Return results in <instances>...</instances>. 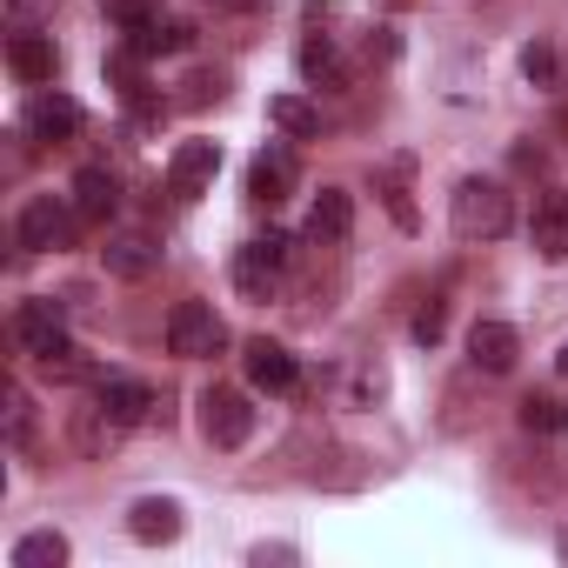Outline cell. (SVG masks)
<instances>
[{
	"instance_id": "obj_7",
	"label": "cell",
	"mask_w": 568,
	"mask_h": 568,
	"mask_svg": "<svg viewBox=\"0 0 568 568\" xmlns=\"http://www.w3.org/2000/svg\"><path fill=\"white\" fill-rule=\"evenodd\" d=\"M295 181H302V161H295V148H281V141H267V148L247 161V201H254V207L288 201Z\"/></svg>"
},
{
	"instance_id": "obj_20",
	"label": "cell",
	"mask_w": 568,
	"mask_h": 568,
	"mask_svg": "<svg viewBox=\"0 0 568 568\" xmlns=\"http://www.w3.org/2000/svg\"><path fill=\"white\" fill-rule=\"evenodd\" d=\"M128 535L148 541V548L174 541V535H181V501H168V495H141V501L128 508Z\"/></svg>"
},
{
	"instance_id": "obj_10",
	"label": "cell",
	"mask_w": 568,
	"mask_h": 568,
	"mask_svg": "<svg viewBox=\"0 0 568 568\" xmlns=\"http://www.w3.org/2000/svg\"><path fill=\"white\" fill-rule=\"evenodd\" d=\"M214 174H221V141H181L168 154V194H181V201L207 194Z\"/></svg>"
},
{
	"instance_id": "obj_28",
	"label": "cell",
	"mask_w": 568,
	"mask_h": 568,
	"mask_svg": "<svg viewBox=\"0 0 568 568\" xmlns=\"http://www.w3.org/2000/svg\"><path fill=\"white\" fill-rule=\"evenodd\" d=\"M221 94H227V74H221V68H194V74L181 81L174 101H181V108H214Z\"/></svg>"
},
{
	"instance_id": "obj_13",
	"label": "cell",
	"mask_w": 568,
	"mask_h": 568,
	"mask_svg": "<svg viewBox=\"0 0 568 568\" xmlns=\"http://www.w3.org/2000/svg\"><path fill=\"white\" fill-rule=\"evenodd\" d=\"M515 355H521V335H515L508 322H475V328H468V368H475V375H508Z\"/></svg>"
},
{
	"instance_id": "obj_31",
	"label": "cell",
	"mask_w": 568,
	"mask_h": 568,
	"mask_svg": "<svg viewBox=\"0 0 568 568\" xmlns=\"http://www.w3.org/2000/svg\"><path fill=\"white\" fill-rule=\"evenodd\" d=\"M201 8H214V14H261L267 0H201Z\"/></svg>"
},
{
	"instance_id": "obj_21",
	"label": "cell",
	"mask_w": 568,
	"mask_h": 568,
	"mask_svg": "<svg viewBox=\"0 0 568 568\" xmlns=\"http://www.w3.org/2000/svg\"><path fill=\"white\" fill-rule=\"evenodd\" d=\"M74 207H81V221H108L121 207V181L108 168H81L74 174Z\"/></svg>"
},
{
	"instance_id": "obj_34",
	"label": "cell",
	"mask_w": 568,
	"mask_h": 568,
	"mask_svg": "<svg viewBox=\"0 0 568 568\" xmlns=\"http://www.w3.org/2000/svg\"><path fill=\"white\" fill-rule=\"evenodd\" d=\"M375 8H415V0H375Z\"/></svg>"
},
{
	"instance_id": "obj_33",
	"label": "cell",
	"mask_w": 568,
	"mask_h": 568,
	"mask_svg": "<svg viewBox=\"0 0 568 568\" xmlns=\"http://www.w3.org/2000/svg\"><path fill=\"white\" fill-rule=\"evenodd\" d=\"M555 375H568V342H561V355H555Z\"/></svg>"
},
{
	"instance_id": "obj_16",
	"label": "cell",
	"mask_w": 568,
	"mask_h": 568,
	"mask_svg": "<svg viewBox=\"0 0 568 568\" xmlns=\"http://www.w3.org/2000/svg\"><path fill=\"white\" fill-rule=\"evenodd\" d=\"M68 435H74V448L88 455V462H108L114 448H121V435H128V422H114L101 402H88V408H74V422H68Z\"/></svg>"
},
{
	"instance_id": "obj_6",
	"label": "cell",
	"mask_w": 568,
	"mask_h": 568,
	"mask_svg": "<svg viewBox=\"0 0 568 568\" xmlns=\"http://www.w3.org/2000/svg\"><path fill=\"white\" fill-rule=\"evenodd\" d=\"M201 435H207V448H241L247 435H254V408H247V395L241 388H201Z\"/></svg>"
},
{
	"instance_id": "obj_18",
	"label": "cell",
	"mask_w": 568,
	"mask_h": 568,
	"mask_svg": "<svg viewBox=\"0 0 568 568\" xmlns=\"http://www.w3.org/2000/svg\"><path fill=\"white\" fill-rule=\"evenodd\" d=\"M348 227H355V201H348V187H322L315 207H308V241H315V247H342Z\"/></svg>"
},
{
	"instance_id": "obj_35",
	"label": "cell",
	"mask_w": 568,
	"mask_h": 568,
	"mask_svg": "<svg viewBox=\"0 0 568 568\" xmlns=\"http://www.w3.org/2000/svg\"><path fill=\"white\" fill-rule=\"evenodd\" d=\"M561 555H568V535H561Z\"/></svg>"
},
{
	"instance_id": "obj_5",
	"label": "cell",
	"mask_w": 568,
	"mask_h": 568,
	"mask_svg": "<svg viewBox=\"0 0 568 568\" xmlns=\"http://www.w3.org/2000/svg\"><path fill=\"white\" fill-rule=\"evenodd\" d=\"M221 348H227V322H221L207 302H174V315H168V355L207 362V355H221Z\"/></svg>"
},
{
	"instance_id": "obj_14",
	"label": "cell",
	"mask_w": 568,
	"mask_h": 568,
	"mask_svg": "<svg viewBox=\"0 0 568 568\" xmlns=\"http://www.w3.org/2000/svg\"><path fill=\"white\" fill-rule=\"evenodd\" d=\"M302 74H308V88H348L355 81V68H348V54L335 48V34H322V28H308V41H302Z\"/></svg>"
},
{
	"instance_id": "obj_25",
	"label": "cell",
	"mask_w": 568,
	"mask_h": 568,
	"mask_svg": "<svg viewBox=\"0 0 568 568\" xmlns=\"http://www.w3.org/2000/svg\"><path fill=\"white\" fill-rule=\"evenodd\" d=\"M68 561V535L61 528H34L14 541V568H61Z\"/></svg>"
},
{
	"instance_id": "obj_26",
	"label": "cell",
	"mask_w": 568,
	"mask_h": 568,
	"mask_svg": "<svg viewBox=\"0 0 568 568\" xmlns=\"http://www.w3.org/2000/svg\"><path fill=\"white\" fill-rule=\"evenodd\" d=\"M521 81L541 88V94H561V54H555L548 41H528V48H521Z\"/></svg>"
},
{
	"instance_id": "obj_32",
	"label": "cell",
	"mask_w": 568,
	"mask_h": 568,
	"mask_svg": "<svg viewBox=\"0 0 568 568\" xmlns=\"http://www.w3.org/2000/svg\"><path fill=\"white\" fill-rule=\"evenodd\" d=\"M515 168H528V174H541V168H548V154H541V148H528V141H521V148H515Z\"/></svg>"
},
{
	"instance_id": "obj_29",
	"label": "cell",
	"mask_w": 568,
	"mask_h": 568,
	"mask_svg": "<svg viewBox=\"0 0 568 568\" xmlns=\"http://www.w3.org/2000/svg\"><path fill=\"white\" fill-rule=\"evenodd\" d=\"M8 442H14V448H28V442H34V402H28V388H21V382H8Z\"/></svg>"
},
{
	"instance_id": "obj_1",
	"label": "cell",
	"mask_w": 568,
	"mask_h": 568,
	"mask_svg": "<svg viewBox=\"0 0 568 568\" xmlns=\"http://www.w3.org/2000/svg\"><path fill=\"white\" fill-rule=\"evenodd\" d=\"M14 342H21V355L34 362V368H48V375H88V362H81V348H74V335H68V308L54 302V295H34V302H21L14 308Z\"/></svg>"
},
{
	"instance_id": "obj_15",
	"label": "cell",
	"mask_w": 568,
	"mask_h": 568,
	"mask_svg": "<svg viewBox=\"0 0 568 568\" xmlns=\"http://www.w3.org/2000/svg\"><path fill=\"white\" fill-rule=\"evenodd\" d=\"M94 402H101L114 422H128V428L154 415V388L134 382V375H94Z\"/></svg>"
},
{
	"instance_id": "obj_11",
	"label": "cell",
	"mask_w": 568,
	"mask_h": 568,
	"mask_svg": "<svg viewBox=\"0 0 568 568\" xmlns=\"http://www.w3.org/2000/svg\"><path fill=\"white\" fill-rule=\"evenodd\" d=\"M528 241L541 261H568V187H541L528 214Z\"/></svg>"
},
{
	"instance_id": "obj_19",
	"label": "cell",
	"mask_w": 568,
	"mask_h": 568,
	"mask_svg": "<svg viewBox=\"0 0 568 568\" xmlns=\"http://www.w3.org/2000/svg\"><path fill=\"white\" fill-rule=\"evenodd\" d=\"M101 261H108V274H114V281H148V274L161 267V247H154L148 234H108Z\"/></svg>"
},
{
	"instance_id": "obj_2",
	"label": "cell",
	"mask_w": 568,
	"mask_h": 568,
	"mask_svg": "<svg viewBox=\"0 0 568 568\" xmlns=\"http://www.w3.org/2000/svg\"><path fill=\"white\" fill-rule=\"evenodd\" d=\"M448 221H455L462 241H501L515 227V194L495 174H462L455 194H448Z\"/></svg>"
},
{
	"instance_id": "obj_22",
	"label": "cell",
	"mask_w": 568,
	"mask_h": 568,
	"mask_svg": "<svg viewBox=\"0 0 568 568\" xmlns=\"http://www.w3.org/2000/svg\"><path fill=\"white\" fill-rule=\"evenodd\" d=\"M375 194H382V207H388V221H395L402 234L422 227V214H415V201H408V161H388V168L375 174Z\"/></svg>"
},
{
	"instance_id": "obj_24",
	"label": "cell",
	"mask_w": 568,
	"mask_h": 568,
	"mask_svg": "<svg viewBox=\"0 0 568 568\" xmlns=\"http://www.w3.org/2000/svg\"><path fill=\"white\" fill-rule=\"evenodd\" d=\"M267 121L288 134V141H322V114H315L302 94H274V101H267Z\"/></svg>"
},
{
	"instance_id": "obj_27",
	"label": "cell",
	"mask_w": 568,
	"mask_h": 568,
	"mask_svg": "<svg viewBox=\"0 0 568 568\" xmlns=\"http://www.w3.org/2000/svg\"><path fill=\"white\" fill-rule=\"evenodd\" d=\"M408 335H415L422 348H435V342L448 335V295H442V288H435V295H428V302L408 315Z\"/></svg>"
},
{
	"instance_id": "obj_8",
	"label": "cell",
	"mask_w": 568,
	"mask_h": 568,
	"mask_svg": "<svg viewBox=\"0 0 568 568\" xmlns=\"http://www.w3.org/2000/svg\"><path fill=\"white\" fill-rule=\"evenodd\" d=\"M241 368H247V382H254L261 395H295V388H302L295 355L281 348V342H267V335H254V342L241 348Z\"/></svg>"
},
{
	"instance_id": "obj_30",
	"label": "cell",
	"mask_w": 568,
	"mask_h": 568,
	"mask_svg": "<svg viewBox=\"0 0 568 568\" xmlns=\"http://www.w3.org/2000/svg\"><path fill=\"white\" fill-rule=\"evenodd\" d=\"M101 8H108V21H114V28H134V21H154V14H168L161 0H101Z\"/></svg>"
},
{
	"instance_id": "obj_23",
	"label": "cell",
	"mask_w": 568,
	"mask_h": 568,
	"mask_svg": "<svg viewBox=\"0 0 568 568\" xmlns=\"http://www.w3.org/2000/svg\"><path fill=\"white\" fill-rule=\"evenodd\" d=\"M515 422L528 428V435H568V402L561 395H548V388H535V395H521V408H515Z\"/></svg>"
},
{
	"instance_id": "obj_4",
	"label": "cell",
	"mask_w": 568,
	"mask_h": 568,
	"mask_svg": "<svg viewBox=\"0 0 568 568\" xmlns=\"http://www.w3.org/2000/svg\"><path fill=\"white\" fill-rule=\"evenodd\" d=\"M14 241L28 254H54V247H74L81 241V207L61 201V194H28L21 214H14Z\"/></svg>"
},
{
	"instance_id": "obj_17",
	"label": "cell",
	"mask_w": 568,
	"mask_h": 568,
	"mask_svg": "<svg viewBox=\"0 0 568 568\" xmlns=\"http://www.w3.org/2000/svg\"><path fill=\"white\" fill-rule=\"evenodd\" d=\"M128 41V54H141V61H161V54H181L194 34H187V21H174V14H154V21H134V28H121Z\"/></svg>"
},
{
	"instance_id": "obj_9",
	"label": "cell",
	"mask_w": 568,
	"mask_h": 568,
	"mask_svg": "<svg viewBox=\"0 0 568 568\" xmlns=\"http://www.w3.org/2000/svg\"><path fill=\"white\" fill-rule=\"evenodd\" d=\"M21 128H28V141H48V148H61V141H74L81 128H88V114H81V101H68V94H34L28 101V114H21Z\"/></svg>"
},
{
	"instance_id": "obj_3",
	"label": "cell",
	"mask_w": 568,
	"mask_h": 568,
	"mask_svg": "<svg viewBox=\"0 0 568 568\" xmlns=\"http://www.w3.org/2000/svg\"><path fill=\"white\" fill-rule=\"evenodd\" d=\"M295 241L288 234H254L234 247V295L241 302H274L281 295V274H288Z\"/></svg>"
},
{
	"instance_id": "obj_12",
	"label": "cell",
	"mask_w": 568,
	"mask_h": 568,
	"mask_svg": "<svg viewBox=\"0 0 568 568\" xmlns=\"http://www.w3.org/2000/svg\"><path fill=\"white\" fill-rule=\"evenodd\" d=\"M8 68H14L21 88H54V74H61V48H54L48 34H34V28H21V34L8 41Z\"/></svg>"
}]
</instances>
